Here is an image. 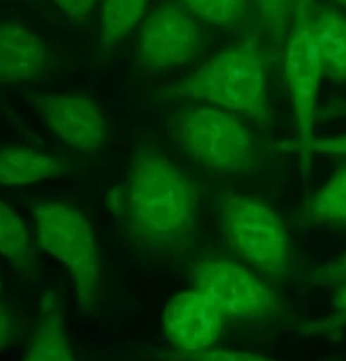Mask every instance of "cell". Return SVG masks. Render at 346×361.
Masks as SVG:
<instances>
[{
	"label": "cell",
	"instance_id": "cell-11",
	"mask_svg": "<svg viewBox=\"0 0 346 361\" xmlns=\"http://www.w3.org/2000/svg\"><path fill=\"white\" fill-rule=\"evenodd\" d=\"M48 57L46 42L27 25L0 23V86L35 80Z\"/></svg>",
	"mask_w": 346,
	"mask_h": 361
},
{
	"label": "cell",
	"instance_id": "cell-8",
	"mask_svg": "<svg viewBox=\"0 0 346 361\" xmlns=\"http://www.w3.org/2000/svg\"><path fill=\"white\" fill-rule=\"evenodd\" d=\"M199 27L194 19L176 4L154 10L140 34L139 59L152 69H164L190 61L199 50Z\"/></svg>",
	"mask_w": 346,
	"mask_h": 361
},
{
	"label": "cell",
	"instance_id": "cell-19",
	"mask_svg": "<svg viewBox=\"0 0 346 361\" xmlns=\"http://www.w3.org/2000/svg\"><path fill=\"white\" fill-rule=\"evenodd\" d=\"M260 16V25L271 42L281 46L286 42L299 11L311 0H252Z\"/></svg>",
	"mask_w": 346,
	"mask_h": 361
},
{
	"label": "cell",
	"instance_id": "cell-3",
	"mask_svg": "<svg viewBox=\"0 0 346 361\" xmlns=\"http://www.w3.org/2000/svg\"><path fill=\"white\" fill-rule=\"evenodd\" d=\"M40 250L61 261L73 279L84 313L97 307L101 288L97 247L86 216L63 202H47L34 210Z\"/></svg>",
	"mask_w": 346,
	"mask_h": 361
},
{
	"label": "cell",
	"instance_id": "cell-9",
	"mask_svg": "<svg viewBox=\"0 0 346 361\" xmlns=\"http://www.w3.org/2000/svg\"><path fill=\"white\" fill-rule=\"evenodd\" d=\"M47 126L78 152L94 154L105 141V122L99 106L80 94H40L31 99Z\"/></svg>",
	"mask_w": 346,
	"mask_h": 361
},
{
	"label": "cell",
	"instance_id": "cell-18",
	"mask_svg": "<svg viewBox=\"0 0 346 361\" xmlns=\"http://www.w3.org/2000/svg\"><path fill=\"white\" fill-rule=\"evenodd\" d=\"M149 0H104L101 44L111 48L124 39L145 15Z\"/></svg>",
	"mask_w": 346,
	"mask_h": 361
},
{
	"label": "cell",
	"instance_id": "cell-24",
	"mask_svg": "<svg viewBox=\"0 0 346 361\" xmlns=\"http://www.w3.org/2000/svg\"><path fill=\"white\" fill-rule=\"evenodd\" d=\"M11 317L8 307L2 297L1 286H0V352L6 347L11 337Z\"/></svg>",
	"mask_w": 346,
	"mask_h": 361
},
{
	"label": "cell",
	"instance_id": "cell-25",
	"mask_svg": "<svg viewBox=\"0 0 346 361\" xmlns=\"http://www.w3.org/2000/svg\"><path fill=\"white\" fill-rule=\"evenodd\" d=\"M335 4L337 6H342V8H346V0H332Z\"/></svg>",
	"mask_w": 346,
	"mask_h": 361
},
{
	"label": "cell",
	"instance_id": "cell-22",
	"mask_svg": "<svg viewBox=\"0 0 346 361\" xmlns=\"http://www.w3.org/2000/svg\"><path fill=\"white\" fill-rule=\"evenodd\" d=\"M72 23H82L94 10L97 0H53Z\"/></svg>",
	"mask_w": 346,
	"mask_h": 361
},
{
	"label": "cell",
	"instance_id": "cell-2",
	"mask_svg": "<svg viewBox=\"0 0 346 361\" xmlns=\"http://www.w3.org/2000/svg\"><path fill=\"white\" fill-rule=\"evenodd\" d=\"M173 99H195L260 123L267 120L266 61L256 42L229 47L167 92Z\"/></svg>",
	"mask_w": 346,
	"mask_h": 361
},
{
	"label": "cell",
	"instance_id": "cell-13",
	"mask_svg": "<svg viewBox=\"0 0 346 361\" xmlns=\"http://www.w3.org/2000/svg\"><path fill=\"white\" fill-rule=\"evenodd\" d=\"M309 23L321 55L324 73L346 80V17L335 6L311 4Z\"/></svg>",
	"mask_w": 346,
	"mask_h": 361
},
{
	"label": "cell",
	"instance_id": "cell-16",
	"mask_svg": "<svg viewBox=\"0 0 346 361\" xmlns=\"http://www.w3.org/2000/svg\"><path fill=\"white\" fill-rule=\"evenodd\" d=\"M298 216L313 226L346 224V166L302 204Z\"/></svg>",
	"mask_w": 346,
	"mask_h": 361
},
{
	"label": "cell",
	"instance_id": "cell-6",
	"mask_svg": "<svg viewBox=\"0 0 346 361\" xmlns=\"http://www.w3.org/2000/svg\"><path fill=\"white\" fill-rule=\"evenodd\" d=\"M311 4L299 11L285 42V76L298 124L297 143L303 180L311 166L309 146L313 141L320 82L324 74L319 48L309 23Z\"/></svg>",
	"mask_w": 346,
	"mask_h": 361
},
{
	"label": "cell",
	"instance_id": "cell-21",
	"mask_svg": "<svg viewBox=\"0 0 346 361\" xmlns=\"http://www.w3.org/2000/svg\"><path fill=\"white\" fill-rule=\"evenodd\" d=\"M178 361H276L259 354L228 349H208L197 353L180 352Z\"/></svg>",
	"mask_w": 346,
	"mask_h": 361
},
{
	"label": "cell",
	"instance_id": "cell-17",
	"mask_svg": "<svg viewBox=\"0 0 346 361\" xmlns=\"http://www.w3.org/2000/svg\"><path fill=\"white\" fill-rule=\"evenodd\" d=\"M0 255L25 277L36 273V254L20 216L0 200Z\"/></svg>",
	"mask_w": 346,
	"mask_h": 361
},
{
	"label": "cell",
	"instance_id": "cell-14",
	"mask_svg": "<svg viewBox=\"0 0 346 361\" xmlns=\"http://www.w3.org/2000/svg\"><path fill=\"white\" fill-rule=\"evenodd\" d=\"M69 171V163L53 154L25 148L0 150V185L32 184L61 177Z\"/></svg>",
	"mask_w": 346,
	"mask_h": 361
},
{
	"label": "cell",
	"instance_id": "cell-1",
	"mask_svg": "<svg viewBox=\"0 0 346 361\" xmlns=\"http://www.w3.org/2000/svg\"><path fill=\"white\" fill-rule=\"evenodd\" d=\"M107 204L140 244L171 248L192 231L197 192L166 157L141 150L133 157L124 184L108 195Z\"/></svg>",
	"mask_w": 346,
	"mask_h": 361
},
{
	"label": "cell",
	"instance_id": "cell-7",
	"mask_svg": "<svg viewBox=\"0 0 346 361\" xmlns=\"http://www.w3.org/2000/svg\"><path fill=\"white\" fill-rule=\"evenodd\" d=\"M190 277L193 290L208 297L225 317L262 319L281 311V301L268 286L228 259H201L193 263Z\"/></svg>",
	"mask_w": 346,
	"mask_h": 361
},
{
	"label": "cell",
	"instance_id": "cell-23",
	"mask_svg": "<svg viewBox=\"0 0 346 361\" xmlns=\"http://www.w3.org/2000/svg\"><path fill=\"white\" fill-rule=\"evenodd\" d=\"M309 157L313 154L346 156V135L328 139H314L309 146Z\"/></svg>",
	"mask_w": 346,
	"mask_h": 361
},
{
	"label": "cell",
	"instance_id": "cell-12",
	"mask_svg": "<svg viewBox=\"0 0 346 361\" xmlns=\"http://www.w3.org/2000/svg\"><path fill=\"white\" fill-rule=\"evenodd\" d=\"M23 361H75L63 322V302L54 292L44 295Z\"/></svg>",
	"mask_w": 346,
	"mask_h": 361
},
{
	"label": "cell",
	"instance_id": "cell-5",
	"mask_svg": "<svg viewBox=\"0 0 346 361\" xmlns=\"http://www.w3.org/2000/svg\"><path fill=\"white\" fill-rule=\"evenodd\" d=\"M178 135L187 154L212 171L240 173L254 161L252 135L224 110L203 107L183 112Z\"/></svg>",
	"mask_w": 346,
	"mask_h": 361
},
{
	"label": "cell",
	"instance_id": "cell-10",
	"mask_svg": "<svg viewBox=\"0 0 346 361\" xmlns=\"http://www.w3.org/2000/svg\"><path fill=\"white\" fill-rule=\"evenodd\" d=\"M224 314L208 297L186 290L173 297L165 307L163 328L180 352L197 353L211 349L224 326Z\"/></svg>",
	"mask_w": 346,
	"mask_h": 361
},
{
	"label": "cell",
	"instance_id": "cell-20",
	"mask_svg": "<svg viewBox=\"0 0 346 361\" xmlns=\"http://www.w3.org/2000/svg\"><path fill=\"white\" fill-rule=\"evenodd\" d=\"M192 14L216 25H231L247 10L248 0H182Z\"/></svg>",
	"mask_w": 346,
	"mask_h": 361
},
{
	"label": "cell",
	"instance_id": "cell-4",
	"mask_svg": "<svg viewBox=\"0 0 346 361\" xmlns=\"http://www.w3.org/2000/svg\"><path fill=\"white\" fill-rule=\"evenodd\" d=\"M221 212L227 242L240 258L271 277L288 275V229L269 204L258 197L230 193L223 199Z\"/></svg>",
	"mask_w": 346,
	"mask_h": 361
},
{
	"label": "cell",
	"instance_id": "cell-15",
	"mask_svg": "<svg viewBox=\"0 0 346 361\" xmlns=\"http://www.w3.org/2000/svg\"><path fill=\"white\" fill-rule=\"evenodd\" d=\"M314 286L328 290L332 297V313L307 326V334L337 337L346 329V250L326 263L311 277Z\"/></svg>",
	"mask_w": 346,
	"mask_h": 361
}]
</instances>
